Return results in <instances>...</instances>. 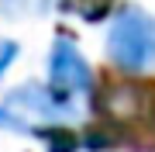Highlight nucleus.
<instances>
[{"label": "nucleus", "instance_id": "f257e3e1", "mask_svg": "<svg viewBox=\"0 0 155 152\" xmlns=\"http://www.w3.org/2000/svg\"><path fill=\"white\" fill-rule=\"evenodd\" d=\"M97 111L104 114L100 131L107 142H124L138 152H155V83L138 76L117 79L104 86Z\"/></svg>", "mask_w": 155, "mask_h": 152}, {"label": "nucleus", "instance_id": "f03ea898", "mask_svg": "<svg viewBox=\"0 0 155 152\" xmlns=\"http://www.w3.org/2000/svg\"><path fill=\"white\" fill-rule=\"evenodd\" d=\"M104 52L127 76L148 73L155 66V14L138 4H121L107 21Z\"/></svg>", "mask_w": 155, "mask_h": 152}, {"label": "nucleus", "instance_id": "7ed1b4c3", "mask_svg": "<svg viewBox=\"0 0 155 152\" xmlns=\"http://www.w3.org/2000/svg\"><path fill=\"white\" fill-rule=\"evenodd\" d=\"M76 111H79V104L59 97L48 83H21L0 100V128L41 135L45 128L66 124Z\"/></svg>", "mask_w": 155, "mask_h": 152}, {"label": "nucleus", "instance_id": "20e7f679", "mask_svg": "<svg viewBox=\"0 0 155 152\" xmlns=\"http://www.w3.org/2000/svg\"><path fill=\"white\" fill-rule=\"evenodd\" d=\"M45 66H48V86L59 97H66L72 104L79 97H90V90H93V69H90L86 56L79 52V45L72 38L59 35L52 42V49H48Z\"/></svg>", "mask_w": 155, "mask_h": 152}, {"label": "nucleus", "instance_id": "39448f33", "mask_svg": "<svg viewBox=\"0 0 155 152\" xmlns=\"http://www.w3.org/2000/svg\"><path fill=\"white\" fill-rule=\"evenodd\" d=\"M62 11L79 14L83 21H104L107 11H110V0H55Z\"/></svg>", "mask_w": 155, "mask_h": 152}, {"label": "nucleus", "instance_id": "423d86ee", "mask_svg": "<svg viewBox=\"0 0 155 152\" xmlns=\"http://www.w3.org/2000/svg\"><path fill=\"white\" fill-rule=\"evenodd\" d=\"M17 42L14 38H0V79H4V73L14 66V59H17Z\"/></svg>", "mask_w": 155, "mask_h": 152}]
</instances>
